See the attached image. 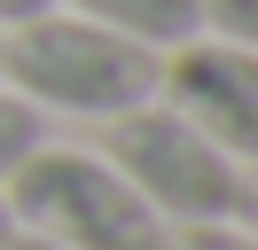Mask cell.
<instances>
[{
    "label": "cell",
    "instance_id": "obj_1",
    "mask_svg": "<svg viewBox=\"0 0 258 250\" xmlns=\"http://www.w3.org/2000/svg\"><path fill=\"white\" fill-rule=\"evenodd\" d=\"M0 78L32 109H79V117H117L157 94V47L94 24V16L39 8L32 24L0 31Z\"/></svg>",
    "mask_w": 258,
    "mask_h": 250
},
{
    "label": "cell",
    "instance_id": "obj_2",
    "mask_svg": "<svg viewBox=\"0 0 258 250\" xmlns=\"http://www.w3.org/2000/svg\"><path fill=\"white\" fill-rule=\"evenodd\" d=\"M8 219L39 234L55 250H149L164 219L117 180L110 156H79V149H32L8 172Z\"/></svg>",
    "mask_w": 258,
    "mask_h": 250
},
{
    "label": "cell",
    "instance_id": "obj_3",
    "mask_svg": "<svg viewBox=\"0 0 258 250\" xmlns=\"http://www.w3.org/2000/svg\"><path fill=\"white\" fill-rule=\"evenodd\" d=\"M110 164H117V180L157 219H172V227H188V219H235L242 164L219 156L188 117H172V109H157V102L110 117Z\"/></svg>",
    "mask_w": 258,
    "mask_h": 250
},
{
    "label": "cell",
    "instance_id": "obj_4",
    "mask_svg": "<svg viewBox=\"0 0 258 250\" xmlns=\"http://www.w3.org/2000/svg\"><path fill=\"white\" fill-rule=\"evenodd\" d=\"M164 109L188 117L235 164H258V47L235 39H180L172 62H157Z\"/></svg>",
    "mask_w": 258,
    "mask_h": 250
},
{
    "label": "cell",
    "instance_id": "obj_5",
    "mask_svg": "<svg viewBox=\"0 0 258 250\" xmlns=\"http://www.w3.org/2000/svg\"><path fill=\"white\" fill-rule=\"evenodd\" d=\"M71 8L125 31V39H141V47H180V39L204 31V0H71Z\"/></svg>",
    "mask_w": 258,
    "mask_h": 250
},
{
    "label": "cell",
    "instance_id": "obj_6",
    "mask_svg": "<svg viewBox=\"0 0 258 250\" xmlns=\"http://www.w3.org/2000/svg\"><path fill=\"white\" fill-rule=\"evenodd\" d=\"M32 149H39V109L24 102V94H0V180H8Z\"/></svg>",
    "mask_w": 258,
    "mask_h": 250
},
{
    "label": "cell",
    "instance_id": "obj_7",
    "mask_svg": "<svg viewBox=\"0 0 258 250\" xmlns=\"http://www.w3.org/2000/svg\"><path fill=\"white\" fill-rule=\"evenodd\" d=\"M149 250H258V242L242 227H227V219H188V227H157Z\"/></svg>",
    "mask_w": 258,
    "mask_h": 250
},
{
    "label": "cell",
    "instance_id": "obj_8",
    "mask_svg": "<svg viewBox=\"0 0 258 250\" xmlns=\"http://www.w3.org/2000/svg\"><path fill=\"white\" fill-rule=\"evenodd\" d=\"M204 24L235 47H258V0H204Z\"/></svg>",
    "mask_w": 258,
    "mask_h": 250
},
{
    "label": "cell",
    "instance_id": "obj_9",
    "mask_svg": "<svg viewBox=\"0 0 258 250\" xmlns=\"http://www.w3.org/2000/svg\"><path fill=\"white\" fill-rule=\"evenodd\" d=\"M235 219H250V242H258V164L242 172V196H235Z\"/></svg>",
    "mask_w": 258,
    "mask_h": 250
},
{
    "label": "cell",
    "instance_id": "obj_10",
    "mask_svg": "<svg viewBox=\"0 0 258 250\" xmlns=\"http://www.w3.org/2000/svg\"><path fill=\"white\" fill-rule=\"evenodd\" d=\"M39 8H55V0H0V31H8V24H32Z\"/></svg>",
    "mask_w": 258,
    "mask_h": 250
},
{
    "label": "cell",
    "instance_id": "obj_11",
    "mask_svg": "<svg viewBox=\"0 0 258 250\" xmlns=\"http://www.w3.org/2000/svg\"><path fill=\"white\" fill-rule=\"evenodd\" d=\"M0 250H55V242H39V234H8Z\"/></svg>",
    "mask_w": 258,
    "mask_h": 250
},
{
    "label": "cell",
    "instance_id": "obj_12",
    "mask_svg": "<svg viewBox=\"0 0 258 250\" xmlns=\"http://www.w3.org/2000/svg\"><path fill=\"white\" fill-rule=\"evenodd\" d=\"M8 234H16V219H8V203H0V242H8Z\"/></svg>",
    "mask_w": 258,
    "mask_h": 250
}]
</instances>
